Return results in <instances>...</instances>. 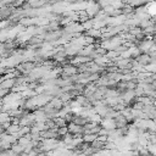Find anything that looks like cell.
<instances>
[{
  "mask_svg": "<svg viewBox=\"0 0 156 156\" xmlns=\"http://www.w3.org/2000/svg\"><path fill=\"white\" fill-rule=\"evenodd\" d=\"M85 13L88 15V17H95L96 13L100 11V6L98 2L90 0V1H87V7H85Z\"/></svg>",
  "mask_w": 156,
  "mask_h": 156,
  "instance_id": "1",
  "label": "cell"
},
{
  "mask_svg": "<svg viewBox=\"0 0 156 156\" xmlns=\"http://www.w3.org/2000/svg\"><path fill=\"white\" fill-rule=\"evenodd\" d=\"M85 35L93 38V39H96V38H101V30L100 29H95V28H90L87 30Z\"/></svg>",
  "mask_w": 156,
  "mask_h": 156,
  "instance_id": "6",
  "label": "cell"
},
{
  "mask_svg": "<svg viewBox=\"0 0 156 156\" xmlns=\"http://www.w3.org/2000/svg\"><path fill=\"white\" fill-rule=\"evenodd\" d=\"M98 135L96 134H84V136L82 138V140L84 143H88V144H91L94 140H96Z\"/></svg>",
  "mask_w": 156,
  "mask_h": 156,
  "instance_id": "9",
  "label": "cell"
},
{
  "mask_svg": "<svg viewBox=\"0 0 156 156\" xmlns=\"http://www.w3.org/2000/svg\"><path fill=\"white\" fill-rule=\"evenodd\" d=\"M11 116L9 115V112H0V123L4 124L6 122H10L11 123Z\"/></svg>",
  "mask_w": 156,
  "mask_h": 156,
  "instance_id": "10",
  "label": "cell"
},
{
  "mask_svg": "<svg viewBox=\"0 0 156 156\" xmlns=\"http://www.w3.org/2000/svg\"><path fill=\"white\" fill-rule=\"evenodd\" d=\"M100 124H101V128H104L106 130L116 129V123H115L113 118H101Z\"/></svg>",
  "mask_w": 156,
  "mask_h": 156,
  "instance_id": "2",
  "label": "cell"
},
{
  "mask_svg": "<svg viewBox=\"0 0 156 156\" xmlns=\"http://www.w3.org/2000/svg\"><path fill=\"white\" fill-rule=\"evenodd\" d=\"M16 85V78H10V79H1V89H11Z\"/></svg>",
  "mask_w": 156,
  "mask_h": 156,
  "instance_id": "4",
  "label": "cell"
},
{
  "mask_svg": "<svg viewBox=\"0 0 156 156\" xmlns=\"http://www.w3.org/2000/svg\"><path fill=\"white\" fill-rule=\"evenodd\" d=\"M11 150H12L16 155H18V154H22V152L24 151V146L20 145L18 143H15V144H12V145H11Z\"/></svg>",
  "mask_w": 156,
  "mask_h": 156,
  "instance_id": "8",
  "label": "cell"
},
{
  "mask_svg": "<svg viewBox=\"0 0 156 156\" xmlns=\"http://www.w3.org/2000/svg\"><path fill=\"white\" fill-rule=\"evenodd\" d=\"M63 77H66V76H74L78 71H77V67L76 66H73V65H68V66H66V67H63Z\"/></svg>",
  "mask_w": 156,
  "mask_h": 156,
  "instance_id": "5",
  "label": "cell"
},
{
  "mask_svg": "<svg viewBox=\"0 0 156 156\" xmlns=\"http://www.w3.org/2000/svg\"><path fill=\"white\" fill-rule=\"evenodd\" d=\"M21 129V126H18V124H12V123H10V126L6 128V132L9 133V134H11V135H13L15 133H17L18 130Z\"/></svg>",
  "mask_w": 156,
  "mask_h": 156,
  "instance_id": "7",
  "label": "cell"
},
{
  "mask_svg": "<svg viewBox=\"0 0 156 156\" xmlns=\"http://www.w3.org/2000/svg\"><path fill=\"white\" fill-rule=\"evenodd\" d=\"M138 65H141V66H146V65H149L150 63V57H149V55L147 54H139L136 57H135V60H134Z\"/></svg>",
  "mask_w": 156,
  "mask_h": 156,
  "instance_id": "3",
  "label": "cell"
},
{
  "mask_svg": "<svg viewBox=\"0 0 156 156\" xmlns=\"http://www.w3.org/2000/svg\"><path fill=\"white\" fill-rule=\"evenodd\" d=\"M26 2V0H12V6L13 7H18V6H21V5H23Z\"/></svg>",
  "mask_w": 156,
  "mask_h": 156,
  "instance_id": "11",
  "label": "cell"
}]
</instances>
